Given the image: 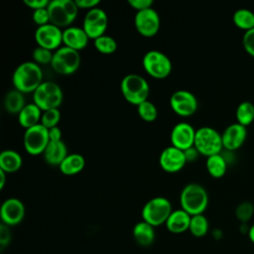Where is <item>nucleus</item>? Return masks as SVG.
<instances>
[{
	"instance_id": "f257e3e1",
	"label": "nucleus",
	"mask_w": 254,
	"mask_h": 254,
	"mask_svg": "<svg viewBox=\"0 0 254 254\" xmlns=\"http://www.w3.org/2000/svg\"><path fill=\"white\" fill-rule=\"evenodd\" d=\"M12 82L15 89L25 93L34 92L43 83V71L35 62H24L14 70Z\"/></svg>"
},
{
	"instance_id": "f03ea898",
	"label": "nucleus",
	"mask_w": 254,
	"mask_h": 254,
	"mask_svg": "<svg viewBox=\"0 0 254 254\" xmlns=\"http://www.w3.org/2000/svg\"><path fill=\"white\" fill-rule=\"evenodd\" d=\"M180 203L182 209L190 216L203 214L208 205V194L206 190L199 184L190 183L181 191Z\"/></svg>"
},
{
	"instance_id": "7ed1b4c3",
	"label": "nucleus",
	"mask_w": 254,
	"mask_h": 254,
	"mask_svg": "<svg viewBox=\"0 0 254 254\" xmlns=\"http://www.w3.org/2000/svg\"><path fill=\"white\" fill-rule=\"evenodd\" d=\"M120 89L125 100L136 106L148 100L150 94L148 81L143 76L136 73L125 75L120 82Z\"/></svg>"
},
{
	"instance_id": "20e7f679",
	"label": "nucleus",
	"mask_w": 254,
	"mask_h": 254,
	"mask_svg": "<svg viewBox=\"0 0 254 254\" xmlns=\"http://www.w3.org/2000/svg\"><path fill=\"white\" fill-rule=\"evenodd\" d=\"M78 7L72 0H53L48 6L50 23L59 28L70 27L76 19Z\"/></svg>"
},
{
	"instance_id": "39448f33",
	"label": "nucleus",
	"mask_w": 254,
	"mask_h": 254,
	"mask_svg": "<svg viewBox=\"0 0 254 254\" xmlns=\"http://www.w3.org/2000/svg\"><path fill=\"white\" fill-rule=\"evenodd\" d=\"M193 146L200 155L206 158L220 154L223 149L221 134L212 127L202 126L195 131Z\"/></svg>"
},
{
	"instance_id": "423d86ee",
	"label": "nucleus",
	"mask_w": 254,
	"mask_h": 254,
	"mask_svg": "<svg viewBox=\"0 0 254 254\" xmlns=\"http://www.w3.org/2000/svg\"><path fill=\"white\" fill-rule=\"evenodd\" d=\"M64 99L61 86L54 81H43V83L33 92V102L42 111L59 108Z\"/></svg>"
},
{
	"instance_id": "0eeeda50",
	"label": "nucleus",
	"mask_w": 254,
	"mask_h": 254,
	"mask_svg": "<svg viewBox=\"0 0 254 254\" xmlns=\"http://www.w3.org/2000/svg\"><path fill=\"white\" fill-rule=\"evenodd\" d=\"M172 211V204L167 197L156 196L148 200L143 206L142 218L155 227L166 223Z\"/></svg>"
},
{
	"instance_id": "6e6552de",
	"label": "nucleus",
	"mask_w": 254,
	"mask_h": 254,
	"mask_svg": "<svg viewBox=\"0 0 254 254\" xmlns=\"http://www.w3.org/2000/svg\"><path fill=\"white\" fill-rule=\"evenodd\" d=\"M53 69L62 75H69L75 72L80 65L79 52L62 46L55 51L51 63Z\"/></svg>"
},
{
	"instance_id": "1a4fd4ad",
	"label": "nucleus",
	"mask_w": 254,
	"mask_h": 254,
	"mask_svg": "<svg viewBox=\"0 0 254 254\" xmlns=\"http://www.w3.org/2000/svg\"><path fill=\"white\" fill-rule=\"evenodd\" d=\"M145 71L152 77L163 79L172 71V62L164 53L152 50L147 52L142 60Z\"/></svg>"
},
{
	"instance_id": "9d476101",
	"label": "nucleus",
	"mask_w": 254,
	"mask_h": 254,
	"mask_svg": "<svg viewBox=\"0 0 254 254\" xmlns=\"http://www.w3.org/2000/svg\"><path fill=\"white\" fill-rule=\"evenodd\" d=\"M23 144L26 152L32 156L43 154L50 143L49 129L41 123L25 130Z\"/></svg>"
},
{
	"instance_id": "9b49d317",
	"label": "nucleus",
	"mask_w": 254,
	"mask_h": 254,
	"mask_svg": "<svg viewBox=\"0 0 254 254\" xmlns=\"http://www.w3.org/2000/svg\"><path fill=\"white\" fill-rule=\"evenodd\" d=\"M108 25V17L106 12L99 8H93L86 12L82 28L89 39H92L93 41L101 36L104 35Z\"/></svg>"
},
{
	"instance_id": "f8f14e48",
	"label": "nucleus",
	"mask_w": 254,
	"mask_h": 254,
	"mask_svg": "<svg viewBox=\"0 0 254 254\" xmlns=\"http://www.w3.org/2000/svg\"><path fill=\"white\" fill-rule=\"evenodd\" d=\"M170 106L176 114L183 117H189L195 113L198 107V102L192 92L180 89L171 95Z\"/></svg>"
},
{
	"instance_id": "ddd939ff",
	"label": "nucleus",
	"mask_w": 254,
	"mask_h": 254,
	"mask_svg": "<svg viewBox=\"0 0 254 254\" xmlns=\"http://www.w3.org/2000/svg\"><path fill=\"white\" fill-rule=\"evenodd\" d=\"M134 25L137 32L146 38L154 37L158 34L161 26V20L158 12L149 8L136 13L134 18Z\"/></svg>"
},
{
	"instance_id": "4468645a",
	"label": "nucleus",
	"mask_w": 254,
	"mask_h": 254,
	"mask_svg": "<svg viewBox=\"0 0 254 254\" xmlns=\"http://www.w3.org/2000/svg\"><path fill=\"white\" fill-rule=\"evenodd\" d=\"M35 40L39 47L50 51L58 50L63 44V31L51 23L40 26L35 32Z\"/></svg>"
},
{
	"instance_id": "2eb2a0df",
	"label": "nucleus",
	"mask_w": 254,
	"mask_h": 254,
	"mask_svg": "<svg viewBox=\"0 0 254 254\" xmlns=\"http://www.w3.org/2000/svg\"><path fill=\"white\" fill-rule=\"evenodd\" d=\"M0 216L3 224L7 226L17 225L25 217V205L19 198H7L1 205Z\"/></svg>"
},
{
	"instance_id": "dca6fc26",
	"label": "nucleus",
	"mask_w": 254,
	"mask_h": 254,
	"mask_svg": "<svg viewBox=\"0 0 254 254\" xmlns=\"http://www.w3.org/2000/svg\"><path fill=\"white\" fill-rule=\"evenodd\" d=\"M195 131L192 125L188 122H180L176 124L170 135L172 146L185 151L194 145Z\"/></svg>"
},
{
	"instance_id": "f3484780",
	"label": "nucleus",
	"mask_w": 254,
	"mask_h": 254,
	"mask_svg": "<svg viewBox=\"0 0 254 254\" xmlns=\"http://www.w3.org/2000/svg\"><path fill=\"white\" fill-rule=\"evenodd\" d=\"M187 163L184 151L169 146L165 148L159 157V164L161 168L167 173H177L181 171Z\"/></svg>"
},
{
	"instance_id": "a211bd4d",
	"label": "nucleus",
	"mask_w": 254,
	"mask_h": 254,
	"mask_svg": "<svg viewBox=\"0 0 254 254\" xmlns=\"http://www.w3.org/2000/svg\"><path fill=\"white\" fill-rule=\"evenodd\" d=\"M247 137V128L238 122L228 125L221 134L223 148L227 151L239 149Z\"/></svg>"
},
{
	"instance_id": "6ab92c4d",
	"label": "nucleus",
	"mask_w": 254,
	"mask_h": 254,
	"mask_svg": "<svg viewBox=\"0 0 254 254\" xmlns=\"http://www.w3.org/2000/svg\"><path fill=\"white\" fill-rule=\"evenodd\" d=\"M88 36L83 28L70 26L63 31V44L64 46L75 50L77 52L83 50L88 44Z\"/></svg>"
},
{
	"instance_id": "aec40b11",
	"label": "nucleus",
	"mask_w": 254,
	"mask_h": 254,
	"mask_svg": "<svg viewBox=\"0 0 254 254\" xmlns=\"http://www.w3.org/2000/svg\"><path fill=\"white\" fill-rule=\"evenodd\" d=\"M67 155V147L63 140L58 142L50 141L43 153L45 162L51 166H60Z\"/></svg>"
},
{
	"instance_id": "412c9836",
	"label": "nucleus",
	"mask_w": 254,
	"mask_h": 254,
	"mask_svg": "<svg viewBox=\"0 0 254 254\" xmlns=\"http://www.w3.org/2000/svg\"><path fill=\"white\" fill-rule=\"evenodd\" d=\"M190 218L191 216L184 209H176L172 211L165 224L170 232L179 234L189 230Z\"/></svg>"
},
{
	"instance_id": "4be33fe9",
	"label": "nucleus",
	"mask_w": 254,
	"mask_h": 254,
	"mask_svg": "<svg viewBox=\"0 0 254 254\" xmlns=\"http://www.w3.org/2000/svg\"><path fill=\"white\" fill-rule=\"evenodd\" d=\"M43 111L42 109L33 103H27L22 111L18 114L19 124L26 130L35 125L40 124Z\"/></svg>"
},
{
	"instance_id": "5701e85b",
	"label": "nucleus",
	"mask_w": 254,
	"mask_h": 254,
	"mask_svg": "<svg viewBox=\"0 0 254 254\" xmlns=\"http://www.w3.org/2000/svg\"><path fill=\"white\" fill-rule=\"evenodd\" d=\"M132 233L135 241L140 246H150L155 240L154 226L144 220L139 221L134 225Z\"/></svg>"
},
{
	"instance_id": "b1692460",
	"label": "nucleus",
	"mask_w": 254,
	"mask_h": 254,
	"mask_svg": "<svg viewBox=\"0 0 254 254\" xmlns=\"http://www.w3.org/2000/svg\"><path fill=\"white\" fill-rule=\"evenodd\" d=\"M85 166V159L82 155L77 153L68 154L65 159L59 166L62 174L65 176H72L80 173Z\"/></svg>"
},
{
	"instance_id": "393cba45",
	"label": "nucleus",
	"mask_w": 254,
	"mask_h": 254,
	"mask_svg": "<svg viewBox=\"0 0 254 254\" xmlns=\"http://www.w3.org/2000/svg\"><path fill=\"white\" fill-rule=\"evenodd\" d=\"M23 164L21 155L14 150H4L0 154V170L6 174L17 172Z\"/></svg>"
},
{
	"instance_id": "a878e982",
	"label": "nucleus",
	"mask_w": 254,
	"mask_h": 254,
	"mask_svg": "<svg viewBox=\"0 0 254 254\" xmlns=\"http://www.w3.org/2000/svg\"><path fill=\"white\" fill-rule=\"evenodd\" d=\"M26 99L24 93L17 90H10L4 98V107L6 111L10 114H19L22 109L26 106Z\"/></svg>"
},
{
	"instance_id": "bb28decb",
	"label": "nucleus",
	"mask_w": 254,
	"mask_h": 254,
	"mask_svg": "<svg viewBox=\"0 0 254 254\" xmlns=\"http://www.w3.org/2000/svg\"><path fill=\"white\" fill-rule=\"evenodd\" d=\"M205 167L208 174L212 178L219 179L222 178L226 173L227 162L221 153L215 154L206 158Z\"/></svg>"
},
{
	"instance_id": "cd10ccee",
	"label": "nucleus",
	"mask_w": 254,
	"mask_h": 254,
	"mask_svg": "<svg viewBox=\"0 0 254 254\" xmlns=\"http://www.w3.org/2000/svg\"><path fill=\"white\" fill-rule=\"evenodd\" d=\"M234 25L245 32L254 28V13L247 8L237 9L232 16Z\"/></svg>"
},
{
	"instance_id": "c85d7f7f",
	"label": "nucleus",
	"mask_w": 254,
	"mask_h": 254,
	"mask_svg": "<svg viewBox=\"0 0 254 254\" xmlns=\"http://www.w3.org/2000/svg\"><path fill=\"white\" fill-rule=\"evenodd\" d=\"M235 116L237 122L245 127L254 121V104L250 101H242L238 104Z\"/></svg>"
},
{
	"instance_id": "c756f323",
	"label": "nucleus",
	"mask_w": 254,
	"mask_h": 254,
	"mask_svg": "<svg viewBox=\"0 0 254 254\" xmlns=\"http://www.w3.org/2000/svg\"><path fill=\"white\" fill-rule=\"evenodd\" d=\"M208 227V220L203 214H196L191 216L189 230L194 237H203L207 233Z\"/></svg>"
},
{
	"instance_id": "7c9ffc66",
	"label": "nucleus",
	"mask_w": 254,
	"mask_h": 254,
	"mask_svg": "<svg viewBox=\"0 0 254 254\" xmlns=\"http://www.w3.org/2000/svg\"><path fill=\"white\" fill-rule=\"evenodd\" d=\"M95 49L104 55H110L113 54L117 49V43L116 41L107 35H103L93 41Z\"/></svg>"
},
{
	"instance_id": "2f4dec72",
	"label": "nucleus",
	"mask_w": 254,
	"mask_h": 254,
	"mask_svg": "<svg viewBox=\"0 0 254 254\" xmlns=\"http://www.w3.org/2000/svg\"><path fill=\"white\" fill-rule=\"evenodd\" d=\"M137 111L140 118L146 122H153L158 117V109L150 100H146L139 104L137 106Z\"/></svg>"
},
{
	"instance_id": "473e14b6",
	"label": "nucleus",
	"mask_w": 254,
	"mask_h": 254,
	"mask_svg": "<svg viewBox=\"0 0 254 254\" xmlns=\"http://www.w3.org/2000/svg\"><path fill=\"white\" fill-rule=\"evenodd\" d=\"M254 214V205L250 201L240 202L235 209V216L241 223H247Z\"/></svg>"
},
{
	"instance_id": "72a5a7b5",
	"label": "nucleus",
	"mask_w": 254,
	"mask_h": 254,
	"mask_svg": "<svg viewBox=\"0 0 254 254\" xmlns=\"http://www.w3.org/2000/svg\"><path fill=\"white\" fill-rule=\"evenodd\" d=\"M60 119H61V111L59 108H55V109L43 111L40 123L43 126H45L47 129H51L53 127L58 126Z\"/></svg>"
},
{
	"instance_id": "f704fd0d",
	"label": "nucleus",
	"mask_w": 254,
	"mask_h": 254,
	"mask_svg": "<svg viewBox=\"0 0 254 254\" xmlns=\"http://www.w3.org/2000/svg\"><path fill=\"white\" fill-rule=\"evenodd\" d=\"M53 56H54V53H52V51L42 48V47H39V46L37 48H35V50L33 51L34 62L36 64H38L39 65L40 64H51Z\"/></svg>"
},
{
	"instance_id": "c9c22d12",
	"label": "nucleus",
	"mask_w": 254,
	"mask_h": 254,
	"mask_svg": "<svg viewBox=\"0 0 254 254\" xmlns=\"http://www.w3.org/2000/svg\"><path fill=\"white\" fill-rule=\"evenodd\" d=\"M242 45L246 53L254 58V28L244 32L242 37Z\"/></svg>"
},
{
	"instance_id": "e433bc0d",
	"label": "nucleus",
	"mask_w": 254,
	"mask_h": 254,
	"mask_svg": "<svg viewBox=\"0 0 254 254\" xmlns=\"http://www.w3.org/2000/svg\"><path fill=\"white\" fill-rule=\"evenodd\" d=\"M32 18L33 21L38 25V27L50 24V14L48 8H42L33 11Z\"/></svg>"
},
{
	"instance_id": "4c0bfd02",
	"label": "nucleus",
	"mask_w": 254,
	"mask_h": 254,
	"mask_svg": "<svg viewBox=\"0 0 254 254\" xmlns=\"http://www.w3.org/2000/svg\"><path fill=\"white\" fill-rule=\"evenodd\" d=\"M153 3V0H128V4L137 12L152 8Z\"/></svg>"
},
{
	"instance_id": "58836bf2",
	"label": "nucleus",
	"mask_w": 254,
	"mask_h": 254,
	"mask_svg": "<svg viewBox=\"0 0 254 254\" xmlns=\"http://www.w3.org/2000/svg\"><path fill=\"white\" fill-rule=\"evenodd\" d=\"M11 240V231L9 226L1 223L0 225V245L3 248L4 246L8 245Z\"/></svg>"
},
{
	"instance_id": "ea45409f",
	"label": "nucleus",
	"mask_w": 254,
	"mask_h": 254,
	"mask_svg": "<svg viewBox=\"0 0 254 254\" xmlns=\"http://www.w3.org/2000/svg\"><path fill=\"white\" fill-rule=\"evenodd\" d=\"M24 4L28 6L29 8L33 9V11L42 9V8H48L51 1L49 0H23Z\"/></svg>"
},
{
	"instance_id": "a19ab883",
	"label": "nucleus",
	"mask_w": 254,
	"mask_h": 254,
	"mask_svg": "<svg viewBox=\"0 0 254 254\" xmlns=\"http://www.w3.org/2000/svg\"><path fill=\"white\" fill-rule=\"evenodd\" d=\"M75 3L78 7V9H93L98 7V5L100 4L99 0H75Z\"/></svg>"
},
{
	"instance_id": "79ce46f5",
	"label": "nucleus",
	"mask_w": 254,
	"mask_h": 254,
	"mask_svg": "<svg viewBox=\"0 0 254 254\" xmlns=\"http://www.w3.org/2000/svg\"><path fill=\"white\" fill-rule=\"evenodd\" d=\"M184 153H185V157H186L187 163L188 162H194L198 158V156L200 155L194 146L185 150Z\"/></svg>"
},
{
	"instance_id": "37998d69",
	"label": "nucleus",
	"mask_w": 254,
	"mask_h": 254,
	"mask_svg": "<svg viewBox=\"0 0 254 254\" xmlns=\"http://www.w3.org/2000/svg\"><path fill=\"white\" fill-rule=\"evenodd\" d=\"M49 137H50V141H53V142L62 141L63 140L62 139V130L58 126L49 129Z\"/></svg>"
},
{
	"instance_id": "c03bdc74",
	"label": "nucleus",
	"mask_w": 254,
	"mask_h": 254,
	"mask_svg": "<svg viewBox=\"0 0 254 254\" xmlns=\"http://www.w3.org/2000/svg\"><path fill=\"white\" fill-rule=\"evenodd\" d=\"M6 176H7V174L5 172H3L2 170H0V190H3V188L5 186Z\"/></svg>"
},
{
	"instance_id": "a18cd8bd",
	"label": "nucleus",
	"mask_w": 254,
	"mask_h": 254,
	"mask_svg": "<svg viewBox=\"0 0 254 254\" xmlns=\"http://www.w3.org/2000/svg\"><path fill=\"white\" fill-rule=\"evenodd\" d=\"M248 237H249L250 241L254 244V223L248 229Z\"/></svg>"
}]
</instances>
